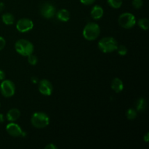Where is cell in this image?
<instances>
[{
	"label": "cell",
	"mask_w": 149,
	"mask_h": 149,
	"mask_svg": "<svg viewBox=\"0 0 149 149\" xmlns=\"http://www.w3.org/2000/svg\"><path fill=\"white\" fill-rule=\"evenodd\" d=\"M98 49L103 53H111L116 50L118 42L111 36H106L100 39L97 44Z\"/></svg>",
	"instance_id": "1"
},
{
	"label": "cell",
	"mask_w": 149,
	"mask_h": 149,
	"mask_svg": "<svg viewBox=\"0 0 149 149\" xmlns=\"http://www.w3.org/2000/svg\"><path fill=\"white\" fill-rule=\"evenodd\" d=\"M100 33V26L94 22L88 23L83 29L82 34L84 39L87 41H94L97 39Z\"/></svg>",
	"instance_id": "2"
},
{
	"label": "cell",
	"mask_w": 149,
	"mask_h": 149,
	"mask_svg": "<svg viewBox=\"0 0 149 149\" xmlns=\"http://www.w3.org/2000/svg\"><path fill=\"white\" fill-rule=\"evenodd\" d=\"M16 52L20 55L28 57L33 52L34 47L30 41L27 39H19L15 44Z\"/></svg>",
	"instance_id": "3"
},
{
	"label": "cell",
	"mask_w": 149,
	"mask_h": 149,
	"mask_svg": "<svg viewBox=\"0 0 149 149\" xmlns=\"http://www.w3.org/2000/svg\"><path fill=\"white\" fill-rule=\"evenodd\" d=\"M31 122L34 127L37 129H42L49 125V117L44 112H35L32 115Z\"/></svg>",
	"instance_id": "4"
},
{
	"label": "cell",
	"mask_w": 149,
	"mask_h": 149,
	"mask_svg": "<svg viewBox=\"0 0 149 149\" xmlns=\"http://www.w3.org/2000/svg\"><path fill=\"white\" fill-rule=\"evenodd\" d=\"M119 26L125 29H130L136 24V18L135 15L130 13H124L119 15L118 18Z\"/></svg>",
	"instance_id": "5"
},
{
	"label": "cell",
	"mask_w": 149,
	"mask_h": 149,
	"mask_svg": "<svg viewBox=\"0 0 149 149\" xmlns=\"http://www.w3.org/2000/svg\"><path fill=\"white\" fill-rule=\"evenodd\" d=\"M0 92L5 97H11L15 93V85L11 80L4 79L0 84Z\"/></svg>",
	"instance_id": "6"
},
{
	"label": "cell",
	"mask_w": 149,
	"mask_h": 149,
	"mask_svg": "<svg viewBox=\"0 0 149 149\" xmlns=\"http://www.w3.org/2000/svg\"><path fill=\"white\" fill-rule=\"evenodd\" d=\"M33 28V23L31 19L23 17L20 19L16 23V29L20 33L30 31Z\"/></svg>",
	"instance_id": "7"
},
{
	"label": "cell",
	"mask_w": 149,
	"mask_h": 149,
	"mask_svg": "<svg viewBox=\"0 0 149 149\" xmlns=\"http://www.w3.org/2000/svg\"><path fill=\"white\" fill-rule=\"evenodd\" d=\"M39 91L43 95H51L53 91L52 83L49 80L45 79H42L39 81Z\"/></svg>",
	"instance_id": "8"
},
{
	"label": "cell",
	"mask_w": 149,
	"mask_h": 149,
	"mask_svg": "<svg viewBox=\"0 0 149 149\" xmlns=\"http://www.w3.org/2000/svg\"><path fill=\"white\" fill-rule=\"evenodd\" d=\"M40 12L42 15L46 19H50L55 16L56 10L55 7L52 4L48 2L44 3L40 8Z\"/></svg>",
	"instance_id": "9"
},
{
	"label": "cell",
	"mask_w": 149,
	"mask_h": 149,
	"mask_svg": "<svg viewBox=\"0 0 149 149\" xmlns=\"http://www.w3.org/2000/svg\"><path fill=\"white\" fill-rule=\"evenodd\" d=\"M6 131L7 133L13 137H20L23 135V130L17 124L15 123V122H10L6 127Z\"/></svg>",
	"instance_id": "10"
},
{
	"label": "cell",
	"mask_w": 149,
	"mask_h": 149,
	"mask_svg": "<svg viewBox=\"0 0 149 149\" xmlns=\"http://www.w3.org/2000/svg\"><path fill=\"white\" fill-rule=\"evenodd\" d=\"M104 13V10H103V7L100 5H95L94 7L92 8L91 13V17H93L94 20H99L101 18Z\"/></svg>",
	"instance_id": "11"
},
{
	"label": "cell",
	"mask_w": 149,
	"mask_h": 149,
	"mask_svg": "<svg viewBox=\"0 0 149 149\" xmlns=\"http://www.w3.org/2000/svg\"><path fill=\"white\" fill-rule=\"evenodd\" d=\"M20 116V111L17 109H12L8 111L6 115V118L10 122L17 121Z\"/></svg>",
	"instance_id": "12"
},
{
	"label": "cell",
	"mask_w": 149,
	"mask_h": 149,
	"mask_svg": "<svg viewBox=\"0 0 149 149\" xmlns=\"http://www.w3.org/2000/svg\"><path fill=\"white\" fill-rule=\"evenodd\" d=\"M111 89L116 93H119L124 90L123 81L119 78H114L111 81Z\"/></svg>",
	"instance_id": "13"
},
{
	"label": "cell",
	"mask_w": 149,
	"mask_h": 149,
	"mask_svg": "<svg viewBox=\"0 0 149 149\" xmlns=\"http://www.w3.org/2000/svg\"><path fill=\"white\" fill-rule=\"evenodd\" d=\"M56 16L60 21L68 22L70 19V13L65 9H61L57 12Z\"/></svg>",
	"instance_id": "14"
},
{
	"label": "cell",
	"mask_w": 149,
	"mask_h": 149,
	"mask_svg": "<svg viewBox=\"0 0 149 149\" xmlns=\"http://www.w3.org/2000/svg\"><path fill=\"white\" fill-rule=\"evenodd\" d=\"M147 106L146 100L143 97H140L138 99L135 103V110L138 112H143L146 110Z\"/></svg>",
	"instance_id": "15"
},
{
	"label": "cell",
	"mask_w": 149,
	"mask_h": 149,
	"mask_svg": "<svg viewBox=\"0 0 149 149\" xmlns=\"http://www.w3.org/2000/svg\"><path fill=\"white\" fill-rule=\"evenodd\" d=\"M1 20L5 25L10 26L15 23V17L12 13H6L1 15Z\"/></svg>",
	"instance_id": "16"
},
{
	"label": "cell",
	"mask_w": 149,
	"mask_h": 149,
	"mask_svg": "<svg viewBox=\"0 0 149 149\" xmlns=\"http://www.w3.org/2000/svg\"><path fill=\"white\" fill-rule=\"evenodd\" d=\"M107 2L111 7L113 9H119L122 7V0H107Z\"/></svg>",
	"instance_id": "17"
},
{
	"label": "cell",
	"mask_w": 149,
	"mask_h": 149,
	"mask_svg": "<svg viewBox=\"0 0 149 149\" xmlns=\"http://www.w3.org/2000/svg\"><path fill=\"white\" fill-rule=\"evenodd\" d=\"M138 24L141 29L146 31L149 27V20L147 18H141L138 21Z\"/></svg>",
	"instance_id": "18"
},
{
	"label": "cell",
	"mask_w": 149,
	"mask_h": 149,
	"mask_svg": "<svg viewBox=\"0 0 149 149\" xmlns=\"http://www.w3.org/2000/svg\"><path fill=\"white\" fill-rule=\"evenodd\" d=\"M126 116L129 120H134L138 116V111L134 109H129L127 111Z\"/></svg>",
	"instance_id": "19"
},
{
	"label": "cell",
	"mask_w": 149,
	"mask_h": 149,
	"mask_svg": "<svg viewBox=\"0 0 149 149\" xmlns=\"http://www.w3.org/2000/svg\"><path fill=\"white\" fill-rule=\"evenodd\" d=\"M116 51H117L119 55H122V56H125L127 53V48L126 46H125L123 45H118L117 48H116Z\"/></svg>",
	"instance_id": "20"
},
{
	"label": "cell",
	"mask_w": 149,
	"mask_h": 149,
	"mask_svg": "<svg viewBox=\"0 0 149 149\" xmlns=\"http://www.w3.org/2000/svg\"><path fill=\"white\" fill-rule=\"evenodd\" d=\"M28 61H29V63L30 65H36V63H37L38 58L36 55L31 54V55H30L28 56Z\"/></svg>",
	"instance_id": "21"
},
{
	"label": "cell",
	"mask_w": 149,
	"mask_h": 149,
	"mask_svg": "<svg viewBox=\"0 0 149 149\" xmlns=\"http://www.w3.org/2000/svg\"><path fill=\"white\" fill-rule=\"evenodd\" d=\"M132 4L134 8L136 9V10H138V9H141L143 7V0H132Z\"/></svg>",
	"instance_id": "22"
},
{
	"label": "cell",
	"mask_w": 149,
	"mask_h": 149,
	"mask_svg": "<svg viewBox=\"0 0 149 149\" xmlns=\"http://www.w3.org/2000/svg\"><path fill=\"white\" fill-rule=\"evenodd\" d=\"M95 1L96 0H80V1H81V4H84V5H87V6L91 5V4H94Z\"/></svg>",
	"instance_id": "23"
},
{
	"label": "cell",
	"mask_w": 149,
	"mask_h": 149,
	"mask_svg": "<svg viewBox=\"0 0 149 149\" xmlns=\"http://www.w3.org/2000/svg\"><path fill=\"white\" fill-rule=\"evenodd\" d=\"M6 45V41L2 36H0V51L2 50Z\"/></svg>",
	"instance_id": "24"
},
{
	"label": "cell",
	"mask_w": 149,
	"mask_h": 149,
	"mask_svg": "<svg viewBox=\"0 0 149 149\" xmlns=\"http://www.w3.org/2000/svg\"><path fill=\"white\" fill-rule=\"evenodd\" d=\"M45 149H57L58 148V146H55L54 143H49L48 145H47L45 147Z\"/></svg>",
	"instance_id": "25"
},
{
	"label": "cell",
	"mask_w": 149,
	"mask_h": 149,
	"mask_svg": "<svg viewBox=\"0 0 149 149\" xmlns=\"http://www.w3.org/2000/svg\"><path fill=\"white\" fill-rule=\"evenodd\" d=\"M5 73L3 70L0 69V81H3L4 79H5Z\"/></svg>",
	"instance_id": "26"
},
{
	"label": "cell",
	"mask_w": 149,
	"mask_h": 149,
	"mask_svg": "<svg viewBox=\"0 0 149 149\" xmlns=\"http://www.w3.org/2000/svg\"><path fill=\"white\" fill-rule=\"evenodd\" d=\"M31 81L33 83H34V84H37V83H39V79H38L36 77H32Z\"/></svg>",
	"instance_id": "27"
},
{
	"label": "cell",
	"mask_w": 149,
	"mask_h": 149,
	"mask_svg": "<svg viewBox=\"0 0 149 149\" xmlns=\"http://www.w3.org/2000/svg\"><path fill=\"white\" fill-rule=\"evenodd\" d=\"M143 141H145L146 143H148V141H149V133H148V132H147V133L145 135H144Z\"/></svg>",
	"instance_id": "28"
},
{
	"label": "cell",
	"mask_w": 149,
	"mask_h": 149,
	"mask_svg": "<svg viewBox=\"0 0 149 149\" xmlns=\"http://www.w3.org/2000/svg\"><path fill=\"white\" fill-rule=\"evenodd\" d=\"M4 7H5V6H4V3L1 2V1H0V13H1V12H2L3 10H4Z\"/></svg>",
	"instance_id": "29"
},
{
	"label": "cell",
	"mask_w": 149,
	"mask_h": 149,
	"mask_svg": "<svg viewBox=\"0 0 149 149\" xmlns=\"http://www.w3.org/2000/svg\"><path fill=\"white\" fill-rule=\"evenodd\" d=\"M4 122V116L2 113H0V123H3Z\"/></svg>",
	"instance_id": "30"
},
{
	"label": "cell",
	"mask_w": 149,
	"mask_h": 149,
	"mask_svg": "<svg viewBox=\"0 0 149 149\" xmlns=\"http://www.w3.org/2000/svg\"><path fill=\"white\" fill-rule=\"evenodd\" d=\"M0 107H1V104H0Z\"/></svg>",
	"instance_id": "31"
}]
</instances>
